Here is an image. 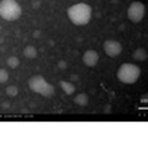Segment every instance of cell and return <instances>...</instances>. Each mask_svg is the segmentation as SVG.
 <instances>
[{
  "label": "cell",
  "instance_id": "obj_1",
  "mask_svg": "<svg viewBox=\"0 0 148 150\" xmlns=\"http://www.w3.org/2000/svg\"><path fill=\"white\" fill-rule=\"evenodd\" d=\"M67 18L74 26H86L92 19V7L86 3H77L67 8Z\"/></svg>",
  "mask_w": 148,
  "mask_h": 150
},
{
  "label": "cell",
  "instance_id": "obj_2",
  "mask_svg": "<svg viewBox=\"0 0 148 150\" xmlns=\"http://www.w3.org/2000/svg\"><path fill=\"white\" fill-rule=\"evenodd\" d=\"M141 74V69L139 65L132 62H125L123 65H120V68L117 69V79L119 81H121L123 84H135L136 81L140 79Z\"/></svg>",
  "mask_w": 148,
  "mask_h": 150
},
{
  "label": "cell",
  "instance_id": "obj_3",
  "mask_svg": "<svg viewBox=\"0 0 148 150\" xmlns=\"http://www.w3.org/2000/svg\"><path fill=\"white\" fill-rule=\"evenodd\" d=\"M22 16V7L16 0H1L0 1V18L7 22L18 21Z\"/></svg>",
  "mask_w": 148,
  "mask_h": 150
},
{
  "label": "cell",
  "instance_id": "obj_4",
  "mask_svg": "<svg viewBox=\"0 0 148 150\" xmlns=\"http://www.w3.org/2000/svg\"><path fill=\"white\" fill-rule=\"evenodd\" d=\"M28 88L31 89L32 92L38 95H42L45 98H50L54 95V87L51 84H48L43 76L41 74H35V76L30 77L28 80Z\"/></svg>",
  "mask_w": 148,
  "mask_h": 150
},
{
  "label": "cell",
  "instance_id": "obj_5",
  "mask_svg": "<svg viewBox=\"0 0 148 150\" xmlns=\"http://www.w3.org/2000/svg\"><path fill=\"white\" fill-rule=\"evenodd\" d=\"M144 15H145V6L141 1H132L129 4V7L127 10V16L131 22L139 23V22L143 21Z\"/></svg>",
  "mask_w": 148,
  "mask_h": 150
},
{
  "label": "cell",
  "instance_id": "obj_6",
  "mask_svg": "<svg viewBox=\"0 0 148 150\" xmlns=\"http://www.w3.org/2000/svg\"><path fill=\"white\" fill-rule=\"evenodd\" d=\"M102 49L104 53L107 54L110 58H116L121 54L123 52V45H121L119 41H114V39H107V41L102 43Z\"/></svg>",
  "mask_w": 148,
  "mask_h": 150
},
{
  "label": "cell",
  "instance_id": "obj_7",
  "mask_svg": "<svg viewBox=\"0 0 148 150\" xmlns=\"http://www.w3.org/2000/svg\"><path fill=\"white\" fill-rule=\"evenodd\" d=\"M98 59H100V56H98V53L96 52V50H86L85 53H83L82 56V62L85 64L86 67L89 68H93L97 65V62H98Z\"/></svg>",
  "mask_w": 148,
  "mask_h": 150
},
{
  "label": "cell",
  "instance_id": "obj_8",
  "mask_svg": "<svg viewBox=\"0 0 148 150\" xmlns=\"http://www.w3.org/2000/svg\"><path fill=\"white\" fill-rule=\"evenodd\" d=\"M23 56L26 57V58H28V59H34V58H36V56H38V50L35 49L32 45H28V46L24 47Z\"/></svg>",
  "mask_w": 148,
  "mask_h": 150
},
{
  "label": "cell",
  "instance_id": "obj_9",
  "mask_svg": "<svg viewBox=\"0 0 148 150\" xmlns=\"http://www.w3.org/2000/svg\"><path fill=\"white\" fill-rule=\"evenodd\" d=\"M148 57V53L145 49H143V47H139V49H136L133 52V58L136 59V61H139V62H141V61H145Z\"/></svg>",
  "mask_w": 148,
  "mask_h": 150
},
{
  "label": "cell",
  "instance_id": "obj_10",
  "mask_svg": "<svg viewBox=\"0 0 148 150\" xmlns=\"http://www.w3.org/2000/svg\"><path fill=\"white\" fill-rule=\"evenodd\" d=\"M74 103H76L77 105H79V107H85V105H88V103H89V96L86 93H78L74 98Z\"/></svg>",
  "mask_w": 148,
  "mask_h": 150
},
{
  "label": "cell",
  "instance_id": "obj_11",
  "mask_svg": "<svg viewBox=\"0 0 148 150\" xmlns=\"http://www.w3.org/2000/svg\"><path fill=\"white\" fill-rule=\"evenodd\" d=\"M61 88H62V91L65 92L66 95H73L74 91H76V87H74V84L73 83H69V81H61L59 83Z\"/></svg>",
  "mask_w": 148,
  "mask_h": 150
},
{
  "label": "cell",
  "instance_id": "obj_12",
  "mask_svg": "<svg viewBox=\"0 0 148 150\" xmlns=\"http://www.w3.org/2000/svg\"><path fill=\"white\" fill-rule=\"evenodd\" d=\"M6 64H7V67L10 69H16L19 67V64H20V59L18 58L16 56H10L7 59H6Z\"/></svg>",
  "mask_w": 148,
  "mask_h": 150
},
{
  "label": "cell",
  "instance_id": "obj_13",
  "mask_svg": "<svg viewBox=\"0 0 148 150\" xmlns=\"http://www.w3.org/2000/svg\"><path fill=\"white\" fill-rule=\"evenodd\" d=\"M6 93H7L10 98H15V96H18V93H19V89H18V87H15V85H10V87L6 88Z\"/></svg>",
  "mask_w": 148,
  "mask_h": 150
},
{
  "label": "cell",
  "instance_id": "obj_14",
  "mask_svg": "<svg viewBox=\"0 0 148 150\" xmlns=\"http://www.w3.org/2000/svg\"><path fill=\"white\" fill-rule=\"evenodd\" d=\"M8 79H10V74L6 69H0V84H4L7 83Z\"/></svg>",
  "mask_w": 148,
  "mask_h": 150
},
{
  "label": "cell",
  "instance_id": "obj_15",
  "mask_svg": "<svg viewBox=\"0 0 148 150\" xmlns=\"http://www.w3.org/2000/svg\"><path fill=\"white\" fill-rule=\"evenodd\" d=\"M59 68H63V69H65V68H66V62H59Z\"/></svg>",
  "mask_w": 148,
  "mask_h": 150
}]
</instances>
